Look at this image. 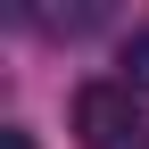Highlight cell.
Wrapping results in <instances>:
<instances>
[{
  "label": "cell",
  "instance_id": "obj_1",
  "mask_svg": "<svg viewBox=\"0 0 149 149\" xmlns=\"http://www.w3.org/2000/svg\"><path fill=\"white\" fill-rule=\"evenodd\" d=\"M66 124H74V141H83V149H124V141L141 133V100H133L124 74H100V83H74ZM133 149H141V141H133Z\"/></svg>",
  "mask_w": 149,
  "mask_h": 149
},
{
  "label": "cell",
  "instance_id": "obj_2",
  "mask_svg": "<svg viewBox=\"0 0 149 149\" xmlns=\"http://www.w3.org/2000/svg\"><path fill=\"white\" fill-rule=\"evenodd\" d=\"M25 25H42V33H58V42H74V33H100L108 8H100V0H83V8H25Z\"/></svg>",
  "mask_w": 149,
  "mask_h": 149
},
{
  "label": "cell",
  "instance_id": "obj_3",
  "mask_svg": "<svg viewBox=\"0 0 149 149\" xmlns=\"http://www.w3.org/2000/svg\"><path fill=\"white\" fill-rule=\"evenodd\" d=\"M124 83H133V91H149V25H133V33H124Z\"/></svg>",
  "mask_w": 149,
  "mask_h": 149
},
{
  "label": "cell",
  "instance_id": "obj_4",
  "mask_svg": "<svg viewBox=\"0 0 149 149\" xmlns=\"http://www.w3.org/2000/svg\"><path fill=\"white\" fill-rule=\"evenodd\" d=\"M0 149H33V133H25V124H8V133H0Z\"/></svg>",
  "mask_w": 149,
  "mask_h": 149
},
{
  "label": "cell",
  "instance_id": "obj_5",
  "mask_svg": "<svg viewBox=\"0 0 149 149\" xmlns=\"http://www.w3.org/2000/svg\"><path fill=\"white\" fill-rule=\"evenodd\" d=\"M141 149H149V141H141Z\"/></svg>",
  "mask_w": 149,
  "mask_h": 149
}]
</instances>
